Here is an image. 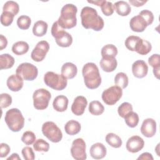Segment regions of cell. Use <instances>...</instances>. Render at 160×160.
Instances as JSON below:
<instances>
[{
	"label": "cell",
	"mask_w": 160,
	"mask_h": 160,
	"mask_svg": "<svg viewBox=\"0 0 160 160\" xmlns=\"http://www.w3.org/2000/svg\"><path fill=\"white\" fill-rule=\"evenodd\" d=\"M81 24L86 29H92L99 31L104 28L103 19L99 16L97 11L89 6L84 7L81 11Z\"/></svg>",
	"instance_id": "obj_1"
},
{
	"label": "cell",
	"mask_w": 160,
	"mask_h": 160,
	"mask_svg": "<svg viewBox=\"0 0 160 160\" xmlns=\"http://www.w3.org/2000/svg\"><path fill=\"white\" fill-rule=\"evenodd\" d=\"M82 74L86 86L91 89L98 88L101 83L99 69L94 62H88L83 66Z\"/></svg>",
	"instance_id": "obj_2"
},
{
	"label": "cell",
	"mask_w": 160,
	"mask_h": 160,
	"mask_svg": "<svg viewBox=\"0 0 160 160\" xmlns=\"http://www.w3.org/2000/svg\"><path fill=\"white\" fill-rule=\"evenodd\" d=\"M77 7L72 4H66L61 10L60 16L58 20V24L63 29H71L76 26Z\"/></svg>",
	"instance_id": "obj_3"
},
{
	"label": "cell",
	"mask_w": 160,
	"mask_h": 160,
	"mask_svg": "<svg viewBox=\"0 0 160 160\" xmlns=\"http://www.w3.org/2000/svg\"><path fill=\"white\" fill-rule=\"evenodd\" d=\"M4 120L8 128L13 132H18L21 130L24 125V118L17 108L9 109L5 114Z\"/></svg>",
	"instance_id": "obj_4"
},
{
	"label": "cell",
	"mask_w": 160,
	"mask_h": 160,
	"mask_svg": "<svg viewBox=\"0 0 160 160\" xmlns=\"http://www.w3.org/2000/svg\"><path fill=\"white\" fill-rule=\"evenodd\" d=\"M51 34L54 38L56 44L62 48L69 47L72 42V37L64 29L61 28L58 21L52 24L51 28Z\"/></svg>",
	"instance_id": "obj_5"
},
{
	"label": "cell",
	"mask_w": 160,
	"mask_h": 160,
	"mask_svg": "<svg viewBox=\"0 0 160 160\" xmlns=\"http://www.w3.org/2000/svg\"><path fill=\"white\" fill-rule=\"evenodd\" d=\"M44 83L51 88L61 91L67 86V79L62 75L55 73L52 71L47 72L44 76Z\"/></svg>",
	"instance_id": "obj_6"
},
{
	"label": "cell",
	"mask_w": 160,
	"mask_h": 160,
	"mask_svg": "<svg viewBox=\"0 0 160 160\" xmlns=\"http://www.w3.org/2000/svg\"><path fill=\"white\" fill-rule=\"evenodd\" d=\"M33 105L35 109L43 110L48 108L49 102L51 98V94L46 89L41 88L36 89L32 95Z\"/></svg>",
	"instance_id": "obj_7"
},
{
	"label": "cell",
	"mask_w": 160,
	"mask_h": 160,
	"mask_svg": "<svg viewBox=\"0 0 160 160\" xmlns=\"http://www.w3.org/2000/svg\"><path fill=\"white\" fill-rule=\"evenodd\" d=\"M42 132L49 141L59 142L62 138V133L59 127L52 121H47L42 126Z\"/></svg>",
	"instance_id": "obj_8"
},
{
	"label": "cell",
	"mask_w": 160,
	"mask_h": 160,
	"mask_svg": "<svg viewBox=\"0 0 160 160\" xmlns=\"http://www.w3.org/2000/svg\"><path fill=\"white\" fill-rule=\"evenodd\" d=\"M16 72L24 80L33 81L38 76V69L37 67L32 64L23 62L18 66Z\"/></svg>",
	"instance_id": "obj_9"
},
{
	"label": "cell",
	"mask_w": 160,
	"mask_h": 160,
	"mask_svg": "<svg viewBox=\"0 0 160 160\" xmlns=\"http://www.w3.org/2000/svg\"><path fill=\"white\" fill-rule=\"evenodd\" d=\"M122 89L118 86H112L105 89L102 93V99L108 105L115 104L122 96Z\"/></svg>",
	"instance_id": "obj_10"
},
{
	"label": "cell",
	"mask_w": 160,
	"mask_h": 160,
	"mask_svg": "<svg viewBox=\"0 0 160 160\" xmlns=\"http://www.w3.org/2000/svg\"><path fill=\"white\" fill-rule=\"evenodd\" d=\"M71 154L76 160H85L87 158L86 153V143L83 139L77 138L72 142Z\"/></svg>",
	"instance_id": "obj_11"
},
{
	"label": "cell",
	"mask_w": 160,
	"mask_h": 160,
	"mask_svg": "<svg viewBox=\"0 0 160 160\" xmlns=\"http://www.w3.org/2000/svg\"><path fill=\"white\" fill-rule=\"evenodd\" d=\"M49 44L46 41H41L37 43L31 52V57L36 62L42 61L49 51Z\"/></svg>",
	"instance_id": "obj_12"
},
{
	"label": "cell",
	"mask_w": 160,
	"mask_h": 160,
	"mask_svg": "<svg viewBox=\"0 0 160 160\" xmlns=\"http://www.w3.org/2000/svg\"><path fill=\"white\" fill-rule=\"evenodd\" d=\"M140 130L145 137L152 138L156 132V122L152 118H147L143 121Z\"/></svg>",
	"instance_id": "obj_13"
},
{
	"label": "cell",
	"mask_w": 160,
	"mask_h": 160,
	"mask_svg": "<svg viewBox=\"0 0 160 160\" xmlns=\"http://www.w3.org/2000/svg\"><path fill=\"white\" fill-rule=\"evenodd\" d=\"M144 146V141L139 136H133L128 139L126 142L127 150L132 153L138 152L141 151Z\"/></svg>",
	"instance_id": "obj_14"
},
{
	"label": "cell",
	"mask_w": 160,
	"mask_h": 160,
	"mask_svg": "<svg viewBox=\"0 0 160 160\" xmlns=\"http://www.w3.org/2000/svg\"><path fill=\"white\" fill-rule=\"evenodd\" d=\"M88 105L86 98L82 96H77L72 104L71 111L76 116H81L84 112L85 109Z\"/></svg>",
	"instance_id": "obj_15"
},
{
	"label": "cell",
	"mask_w": 160,
	"mask_h": 160,
	"mask_svg": "<svg viewBox=\"0 0 160 160\" xmlns=\"http://www.w3.org/2000/svg\"><path fill=\"white\" fill-rule=\"evenodd\" d=\"M132 72L136 78H143L148 74V66L145 61L137 60L132 65Z\"/></svg>",
	"instance_id": "obj_16"
},
{
	"label": "cell",
	"mask_w": 160,
	"mask_h": 160,
	"mask_svg": "<svg viewBox=\"0 0 160 160\" xmlns=\"http://www.w3.org/2000/svg\"><path fill=\"white\" fill-rule=\"evenodd\" d=\"M8 88L13 92L20 91L23 87V79L18 74H12L8 77L6 81Z\"/></svg>",
	"instance_id": "obj_17"
},
{
	"label": "cell",
	"mask_w": 160,
	"mask_h": 160,
	"mask_svg": "<svg viewBox=\"0 0 160 160\" xmlns=\"http://www.w3.org/2000/svg\"><path fill=\"white\" fill-rule=\"evenodd\" d=\"M129 26L132 31L138 32H143L148 26L144 19L139 14L131 19L129 21Z\"/></svg>",
	"instance_id": "obj_18"
},
{
	"label": "cell",
	"mask_w": 160,
	"mask_h": 160,
	"mask_svg": "<svg viewBox=\"0 0 160 160\" xmlns=\"http://www.w3.org/2000/svg\"><path fill=\"white\" fill-rule=\"evenodd\" d=\"M91 156L95 159L104 158L107 153L106 148L101 142H96L91 146L89 150Z\"/></svg>",
	"instance_id": "obj_19"
},
{
	"label": "cell",
	"mask_w": 160,
	"mask_h": 160,
	"mask_svg": "<svg viewBox=\"0 0 160 160\" xmlns=\"http://www.w3.org/2000/svg\"><path fill=\"white\" fill-rule=\"evenodd\" d=\"M101 69L107 72L114 71L118 66V62L115 58L104 57L102 58L99 62Z\"/></svg>",
	"instance_id": "obj_20"
},
{
	"label": "cell",
	"mask_w": 160,
	"mask_h": 160,
	"mask_svg": "<svg viewBox=\"0 0 160 160\" xmlns=\"http://www.w3.org/2000/svg\"><path fill=\"white\" fill-rule=\"evenodd\" d=\"M78 73V68L76 66L70 62L64 63L61 68V74L66 79L74 78Z\"/></svg>",
	"instance_id": "obj_21"
},
{
	"label": "cell",
	"mask_w": 160,
	"mask_h": 160,
	"mask_svg": "<svg viewBox=\"0 0 160 160\" xmlns=\"http://www.w3.org/2000/svg\"><path fill=\"white\" fill-rule=\"evenodd\" d=\"M68 106V99L64 95H59L56 96L52 102V106L54 110L58 112L65 111Z\"/></svg>",
	"instance_id": "obj_22"
},
{
	"label": "cell",
	"mask_w": 160,
	"mask_h": 160,
	"mask_svg": "<svg viewBox=\"0 0 160 160\" xmlns=\"http://www.w3.org/2000/svg\"><path fill=\"white\" fill-rule=\"evenodd\" d=\"M113 8L114 10H115L116 12L121 16H128L131 11L130 5L127 2L124 1L116 2L113 4Z\"/></svg>",
	"instance_id": "obj_23"
},
{
	"label": "cell",
	"mask_w": 160,
	"mask_h": 160,
	"mask_svg": "<svg viewBox=\"0 0 160 160\" xmlns=\"http://www.w3.org/2000/svg\"><path fill=\"white\" fill-rule=\"evenodd\" d=\"M152 49L151 44L147 40L140 38L136 46L135 51L140 55H146Z\"/></svg>",
	"instance_id": "obj_24"
},
{
	"label": "cell",
	"mask_w": 160,
	"mask_h": 160,
	"mask_svg": "<svg viewBox=\"0 0 160 160\" xmlns=\"http://www.w3.org/2000/svg\"><path fill=\"white\" fill-rule=\"evenodd\" d=\"M81 124L75 120H70L68 121L64 126L65 132L69 135H75L79 133L81 131Z\"/></svg>",
	"instance_id": "obj_25"
},
{
	"label": "cell",
	"mask_w": 160,
	"mask_h": 160,
	"mask_svg": "<svg viewBox=\"0 0 160 160\" xmlns=\"http://www.w3.org/2000/svg\"><path fill=\"white\" fill-rule=\"evenodd\" d=\"M48 25V23L44 21H38L36 22L32 28V33L38 37H42L47 32Z\"/></svg>",
	"instance_id": "obj_26"
},
{
	"label": "cell",
	"mask_w": 160,
	"mask_h": 160,
	"mask_svg": "<svg viewBox=\"0 0 160 160\" xmlns=\"http://www.w3.org/2000/svg\"><path fill=\"white\" fill-rule=\"evenodd\" d=\"M149 64L153 68V74L157 78H159L160 70V57L159 54H154L148 59Z\"/></svg>",
	"instance_id": "obj_27"
},
{
	"label": "cell",
	"mask_w": 160,
	"mask_h": 160,
	"mask_svg": "<svg viewBox=\"0 0 160 160\" xmlns=\"http://www.w3.org/2000/svg\"><path fill=\"white\" fill-rule=\"evenodd\" d=\"M29 44L22 41H18L15 42L12 46V51L16 55H22L26 54L29 50Z\"/></svg>",
	"instance_id": "obj_28"
},
{
	"label": "cell",
	"mask_w": 160,
	"mask_h": 160,
	"mask_svg": "<svg viewBox=\"0 0 160 160\" xmlns=\"http://www.w3.org/2000/svg\"><path fill=\"white\" fill-rule=\"evenodd\" d=\"M15 60L14 58L9 54H2L0 56V69H7L11 68Z\"/></svg>",
	"instance_id": "obj_29"
},
{
	"label": "cell",
	"mask_w": 160,
	"mask_h": 160,
	"mask_svg": "<svg viewBox=\"0 0 160 160\" xmlns=\"http://www.w3.org/2000/svg\"><path fill=\"white\" fill-rule=\"evenodd\" d=\"M106 142L110 145L111 147L114 148H119L122 145V140L121 138L112 132L108 133L106 136Z\"/></svg>",
	"instance_id": "obj_30"
},
{
	"label": "cell",
	"mask_w": 160,
	"mask_h": 160,
	"mask_svg": "<svg viewBox=\"0 0 160 160\" xmlns=\"http://www.w3.org/2000/svg\"><path fill=\"white\" fill-rule=\"evenodd\" d=\"M89 112L94 116H99L102 114L104 111V107L98 101H92L89 105Z\"/></svg>",
	"instance_id": "obj_31"
},
{
	"label": "cell",
	"mask_w": 160,
	"mask_h": 160,
	"mask_svg": "<svg viewBox=\"0 0 160 160\" xmlns=\"http://www.w3.org/2000/svg\"><path fill=\"white\" fill-rule=\"evenodd\" d=\"M118 51L117 48L114 45L111 44H106L104 46H103L101 51L102 58H104V57L115 58L118 54Z\"/></svg>",
	"instance_id": "obj_32"
},
{
	"label": "cell",
	"mask_w": 160,
	"mask_h": 160,
	"mask_svg": "<svg viewBox=\"0 0 160 160\" xmlns=\"http://www.w3.org/2000/svg\"><path fill=\"white\" fill-rule=\"evenodd\" d=\"M114 83L121 89L126 88L129 83L128 77L126 74L122 72L117 73L114 78Z\"/></svg>",
	"instance_id": "obj_33"
},
{
	"label": "cell",
	"mask_w": 160,
	"mask_h": 160,
	"mask_svg": "<svg viewBox=\"0 0 160 160\" xmlns=\"http://www.w3.org/2000/svg\"><path fill=\"white\" fill-rule=\"evenodd\" d=\"M19 7L18 4L13 1H8L6 2L2 8V12H9L16 16L19 12Z\"/></svg>",
	"instance_id": "obj_34"
},
{
	"label": "cell",
	"mask_w": 160,
	"mask_h": 160,
	"mask_svg": "<svg viewBox=\"0 0 160 160\" xmlns=\"http://www.w3.org/2000/svg\"><path fill=\"white\" fill-rule=\"evenodd\" d=\"M126 124L130 128H135L139 122L138 114L133 111L129 112L124 118Z\"/></svg>",
	"instance_id": "obj_35"
},
{
	"label": "cell",
	"mask_w": 160,
	"mask_h": 160,
	"mask_svg": "<svg viewBox=\"0 0 160 160\" xmlns=\"http://www.w3.org/2000/svg\"><path fill=\"white\" fill-rule=\"evenodd\" d=\"M33 148L36 151L48 152L49 149V144L43 139H38L34 142Z\"/></svg>",
	"instance_id": "obj_36"
},
{
	"label": "cell",
	"mask_w": 160,
	"mask_h": 160,
	"mask_svg": "<svg viewBox=\"0 0 160 160\" xmlns=\"http://www.w3.org/2000/svg\"><path fill=\"white\" fill-rule=\"evenodd\" d=\"M31 24L30 17L26 15L19 16L17 19V25L19 28L22 30H26L29 28Z\"/></svg>",
	"instance_id": "obj_37"
},
{
	"label": "cell",
	"mask_w": 160,
	"mask_h": 160,
	"mask_svg": "<svg viewBox=\"0 0 160 160\" xmlns=\"http://www.w3.org/2000/svg\"><path fill=\"white\" fill-rule=\"evenodd\" d=\"M132 111V106L131 104L128 102L122 103L118 108V112L121 118H124L129 112Z\"/></svg>",
	"instance_id": "obj_38"
},
{
	"label": "cell",
	"mask_w": 160,
	"mask_h": 160,
	"mask_svg": "<svg viewBox=\"0 0 160 160\" xmlns=\"http://www.w3.org/2000/svg\"><path fill=\"white\" fill-rule=\"evenodd\" d=\"M36 140V137L34 133L31 131H25L21 137V141L26 145H31L34 144Z\"/></svg>",
	"instance_id": "obj_39"
},
{
	"label": "cell",
	"mask_w": 160,
	"mask_h": 160,
	"mask_svg": "<svg viewBox=\"0 0 160 160\" xmlns=\"http://www.w3.org/2000/svg\"><path fill=\"white\" fill-rule=\"evenodd\" d=\"M140 38L137 36H129L125 40V46L126 48L131 51H135L136 46Z\"/></svg>",
	"instance_id": "obj_40"
},
{
	"label": "cell",
	"mask_w": 160,
	"mask_h": 160,
	"mask_svg": "<svg viewBox=\"0 0 160 160\" xmlns=\"http://www.w3.org/2000/svg\"><path fill=\"white\" fill-rule=\"evenodd\" d=\"M101 8L102 13L106 16H111L114 11L112 3L111 2L105 0L103 1L102 4L101 5Z\"/></svg>",
	"instance_id": "obj_41"
},
{
	"label": "cell",
	"mask_w": 160,
	"mask_h": 160,
	"mask_svg": "<svg viewBox=\"0 0 160 160\" xmlns=\"http://www.w3.org/2000/svg\"><path fill=\"white\" fill-rule=\"evenodd\" d=\"M14 16L11 12H2L1 15V23L4 26H9L12 24Z\"/></svg>",
	"instance_id": "obj_42"
},
{
	"label": "cell",
	"mask_w": 160,
	"mask_h": 160,
	"mask_svg": "<svg viewBox=\"0 0 160 160\" xmlns=\"http://www.w3.org/2000/svg\"><path fill=\"white\" fill-rule=\"evenodd\" d=\"M139 15H140L142 18L144 19L146 22L147 23L148 26L151 25L154 21V15L153 13L148 9H144L142 10L139 13Z\"/></svg>",
	"instance_id": "obj_43"
},
{
	"label": "cell",
	"mask_w": 160,
	"mask_h": 160,
	"mask_svg": "<svg viewBox=\"0 0 160 160\" xmlns=\"http://www.w3.org/2000/svg\"><path fill=\"white\" fill-rule=\"evenodd\" d=\"M1 108H6L12 103V97L8 93H2L0 96Z\"/></svg>",
	"instance_id": "obj_44"
},
{
	"label": "cell",
	"mask_w": 160,
	"mask_h": 160,
	"mask_svg": "<svg viewBox=\"0 0 160 160\" xmlns=\"http://www.w3.org/2000/svg\"><path fill=\"white\" fill-rule=\"evenodd\" d=\"M23 158L25 160H33L35 159V154L32 148L29 146H26L22 148L21 151Z\"/></svg>",
	"instance_id": "obj_45"
},
{
	"label": "cell",
	"mask_w": 160,
	"mask_h": 160,
	"mask_svg": "<svg viewBox=\"0 0 160 160\" xmlns=\"http://www.w3.org/2000/svg\"><path fill=\"white\" fill-rule=\"evenodd\" d=\"M11 151L10 147L8 144L2 142L0 144V157L5 158L6 157Z\"/></svg>",
	"instance_id": "obj_46"
},
{
	"label": "cell",
	"mask_w": 160,
	"mask_h": 160,
	"mask_svg": "<svg viewBox=\"0 0 160 160\" xmlns=\"http://www.w3.org/2000/svg\"><path fill=\"white\" fill-rule=\"evenodd\" d=\"M8 45V40L2 34L0 35V50H2L6 48Z\"/></svg>",
	"instance_id": "obj_47"
},
{
	"label": "cell",
	"mask_w": 160,
	"mask_h": 160,
	"mask_svg": "<svg viewBox=\"0 0 160 160\" xmlns=\"http://www.w3.org/2000/svg\"><path fill=\"white\" fill-rule=\"evenodd\" d=\"M138 159L139 160V159H142V160H146V159H150V160H153L154 158L152 156V154L149 152H144V153H142L138 158Z\"/></svg>",
	"instance_id": "obj_48"
},
{
	"label": "cell",
	"mask_w": 160,
	"mask_h": 160,
	"mask_svg": "<svg viewBox=\"0 0 160 160\" xmlns=\"http://www.w3.org/2000/svg\"><path fill=\"white\" fill-rule=\"evenodd\" d=\"M129 3L136 7H140L147 2V1H138V0H129Z\"/></svg>",
	"instance_id": "obj_49"
},
{
	"label": "cell",
	"mask_w": 160,
	"mask_h": 160,
	"mask_svg": "<svg viewBox=\"0 0 160 160\" xmlns=\"http://www.w3.org/2000/svg\"><path fill=\"white\" fill-rule=\"evenodd\" d=\"M21 160V158L19 156L18 154L17 153H13L11 155V156H9V158H7V160Z\"/></svg>",
	"instance_id": "obj_50"
},
{
	"label": "cell",
	"mask_w": 160,
	"mask_h": 160,
	"mask_svg": "<svg viewBox=\"0 0 160 160\" xmlns=\"http://www.w3.org/2000/svg\"><path fill=\"white\" fill-rule=\"evenodd\" d=\"M104 0H97V1H88V2L89 3H91V4H94L95 5H97L98 6H101V5L102 4V2Z\"/></svg>",
	"instance_id": "obj_51"
}]
</instances>
